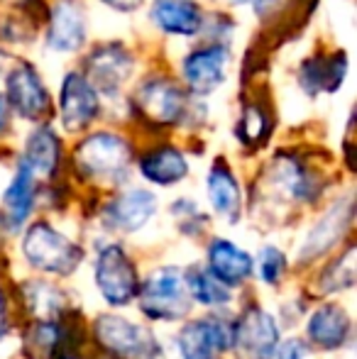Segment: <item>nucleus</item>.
Wrapping results in <instances>:
<instances>
[{"label":"nucleus","mask_w":357,"mask_h":359,"mask_svg":"<svg viewBox=\"0 0 357 359\" xmlns=\"http://www.w3.org/2000/svg\"><path fill=\"white\" fill-rule=\"evenodd\" d=\"M152 18L164 32L172 34H196L203 22L201 8L191 0H157L152 8Z\"/></svg>","instance_id":"nucleus-17"},{"label":"nucleus","mask_w":357,"mask_h":359,"mask_svg":"<svg viewBox=\"0 0 357 359\" xmlns=\"http://www.w3.org/2000/svg\"><path fill=\"white\" fill-rule=\"evenodd\" d=\"M98 115V98L81 74H69L62 83V123L69 133H81Z\"/></svg>","instance_id":"nucleus-10"},{"label":"nucleus","mask_w":357,"mask_h":359,"mask_svg":"<svg viewBox=\"0 0 357 359\" xmlns=\"http://www.w3.org/2000/svg\"><path fill=\"white\" fill-rule=\"evenodd\" d=\"M235 323L220 316H208L203 320H194L181 330L179 350L184 359H210L213 352H223L233 347Z\"/></svg>","instance_id":"nucleus-6"},{"label":"nucleus","mask_w":357,"mask_h":359,"mask_svg":"<svg viewBox=\"0 0 357 359\" xmlns=\"http://www.w3.org/2000/svg\"><path fill=\"white\" fill-rule=\"evenodd\" d=\"M135 108L144 120L154 125H174L181 120L186 108V95L172 81L154 79L149 83L140 86L135 93Z\"/></svg>","instance_id":"nucleus-8"},{"label":"nucleus","mask_w":357,"mask_h":359,"mask_svg":"<svg viewBox=\"0 0 357 359\" xmlns=\"http://www.w3.org/2000/svg\"><path fill=\"white\" fill-rule=\"evenodd\" d=\"M103 3H108L110 8H115V10L130 13V10H137L140 5H142V0H103Z\"/></svg>","instance_id":"nucleus-29"},{"label":"nucleus","mask_w":357,"mask_h":359,"mask_svg":"<svg viewBox=\"0 0 357 359\" xmlns=\"http://www.w3.org/2000/svg\"><path fill=\"white\" fill-rule=\"evenodd\" d=\"M154 213V196L147 191H130L115 198L105 210V217L113 227L123 232H135Z\"/></svg>","instance_id":"nucleus-16"},{"label":"nucleus","mask_w":357,"mask_h":359,"mask_svg":"<svg viewBox=\"0 0 357 359\" xmlns=\"http://www.w3.org/2000/svg\"><path fill=\"white\" fill-rule=\"evenodd\" d=\"M140 171H142L144 179H149L152 184L172 186L184 179L189 166H186V159L179 149L162 147V149H154V151H149L147 156H142Z\"/></svg>","instance_id":"nucleus-20"},{"label":"nucleus","mask_w":357,"mask_h":359,"mask_svg":"<svg viewBox=\"0 0 357 359\" xmlns=\"http://www.w3.org/2000/svg\"><path fill=\"white\" fill-rule=\"evenodd\" d=\"M130 144L110 133L90 135L76 147V166L83 176L100 181H115L130 164Z\"/></svg>","instance_id":"nucleus-2"},{"label":"nucleus","mask_w":357,"mask_h":359,"mask_svg":"<svg viewBox=\"0 0 357 359\" xmlns=\"http://www.w3.org/2000/svg\"><path fill=\"white\" fill-rule=\"evenodd\" d=\"M228 62V52L223 47H206L194 52L184 62V79L194 93H210L215 86H220Z\"/></svg>","instance_id":"nucleus-13"},{"label":"nucleus","mask_w":357,"mask_h":359,"mask_svg":"<svg viewBox=\"0 0 357 359\" xmlns=\"http://www.w3.org/2000/svg\"><path fill=\"white\" fill-rule=\"evenodd\" d=\"M355 284V250L350 247L338 262L325 269L323 274V291H340Z\"/></svg>","instance_id":"nucleus-26"},{"label":"nucleus","mask_w":357,"mask_h":359,"mask_svg":"<svg viewBox=\"0 0 357 359\" xmlns=\"http://www.w3.org/2000/svg\"><path fill=\"white\" fill-rule=\"evenodd\" d=\"M276 359H311V352L304 342H284L276 352Z\"/></svg>","instance_id":"nucleus-28"},{"label":"nucleus","mask_w":357,"mask_h":359,"mask_svg":"<svg viewBox=\"0 0 357 359\" xmlns=\"http://www.w3.org/2000/svg\"><path fill=\"white\" fill-rule=\"evenodd\" d=\"M345 72H348V59H345L343 52L330 59L314 57L301 67V86H304L311 95L318 93V90L333 93V90L340 88V83H343Z\"/></svg>","instance_id":"nucleus-19"},{"label":"nucleus","mask_w":357,"mask_h":359,"mask_svg":"<svg viewBox=\"0 0 357 359\" xmlns=\"http://www.w3.org/2000/svg\"><path fill=\"white\" fill-rule=\"evenodd\" d=\"M350 318L338 306H321L309 320V337L318 347L335 350L348 340Z\"/></svg>","instance_id":"nucleus-18"},{"label":"nucleus","mask_w":357,"mask_h":359,"mask_svg":"<svg viewBox=\"0 0 357 359\" xmlns=\"http://www.w3.org/2000/svg\"><path fill=\"white\" fill-rule=\"evenodd\" d=\"M5 332V303H3V296H0V335Z\"/></svg>","instance_id":"nucleus-31"},{"label":"nucleus","mask_w":357,"mask_h":359,"mask_svg":"<svg viewBox=\"0 0 357 359\" xmlns=\"http://www.w3.org/2000/svg\"><path fill=\"white\" fill-rule=\"evenodd\" d=\"M32 201H34L32 174L22 166V169L18 171V176L13 179V184L8 186V191L3 194V203H5V208H8V215L13 225H20V222L29 215Z\"/></svg>","instance_id":"nucleus-23"},{"label":"nucleus","mask_w":357,"mask_h":359,"mask_svg":"<svg viewBox=\"0 0 357 359\" xmlns=\"http://www.w3.org/2000/svg\"><path fill=\"white\" fill-rule=\"evenodd\" d=\"M140 308L152 320H179L189 311V291L184 276L167 266L149 276L140 291Z\"/></svg>","instance_id":"nucleus-3"},{"label":"nucleus","mask_w":357,"mask_h":359,"mask_svg":"<svg viewBox=\"0 0 357 359\" xmlns=\"http://www.w3.org/2000/svg\"><path fill=\"white\" fill-rule=\"evenodd\" d=\"M100 347L118 359H157L159 345L144 327L118 316H100L95 320Z\"/></svg>","instance_id":"nucleus-4"},{"label":"nucleus","mask_w":357,"mask_h":359,"mask_svg":"<svg viewBox=\"0 0 357 359\" xmlns=\"http://www.w3.org/2000/svg\"><path fill=\"white\" fill-rule=\"evenodd\" d=\"M208 264H210V274L223 286H238L252 274V259H250V255L228 240H215L210 245Z\"/></svg>","instance_id":"nucleus-15"},{"label":"nucleus","mask_w":357,"mask_h":359,"mask_svg":"<svg viewBox=\"0 0 357 359\" xmlns=\"http://www.w3.org/2000/svg\"><path fill=\"white\" fill-rule=\"evenodd\" d=\"M189 291H191V296H194L198 303H203V306H223V303L230 301L228 288L220 284L213 274L201 271V269H191Z\"/></svg>","instance_id":"nucleus-25"},{"label":"nucleus","mask_w":357,"mask_h":359,"mask_svg":"<svg viewBox=\"0 0 357 359\" xmlns=\"http://www.w3.org/2000/svg\"><path fill=\"white\" fill-rule=\"evenodd\" d=\"M59 164V140L52 130H37L25 147V169L29 174H54Z\"/></svg>","instance_id":"nucleus-22"},{"label":"nucleus","mask_w":357,"mask_h":359,"mask_svg":"<svg viewBox=\"0 0 357 359\" xmlns=\"http://www.w3.org/2000/svg\"><path fill=\"white\" fill-rule=\"evenodd\" d=\"M271 133V118L260 103L245 105L243 118L238 123V137L245 147H260Z\"/></svg>","instance_id":"nucleus-24"},{"label":"nucleus","mask_w":357,"mask_h":359,"mask_svg":"<svg viewBox=\"0 0 357 359\" xmlns=\"http://www.w3.org/2000/svg\"><path fill=\"white\" fill-rule=\"evenodd\" d=\"M86 39V22L83 13L76 3L62 0L52 10V25H49V47L57 52H76Z\"/></svg>","instance_id":"nucleus-14"},{"label":"nucleus","mask_w":357,"mask_h":359,"mask_svg":"<svg viewBox=\"0 0 357 359\" xmlns=\"http://www.w3.org/2000/svg\"><path fill=\"white\" fill-rule=\"evenodd\" d=\"M95 284L110 306H125L140 291L137 271L120 247H105L95 262Z\"/></svg>","instance_id":"nucleus-5"},{"label":"nucleus","mask_w":357,"mask_h":359,"mask_svg":"<svg viewBox=\"0 0 357 359\" xmlns=\"http://www.w3.org/2000/svg\"><path fill=\"white\" fill-rule=\"evenodd\" d=\"M22 255L32 266L49 274H69L81 262V250L47 222H34L22 240Z\"/></svg>","instance_id":"nucleus-1"},{"label":"nucleus","mask_w":357,"mask_h":359,"mask_svg":"<svg viewBox=\"0 0 357 359\" xmlns=\"http://www.w3.org/2000/svg\"><path fill=\"white\" fill-rule=\"evenodd\" d=\"M284 271V255L274 247H267V250L260 255V274L267 284H276Z\"/></svg>","instance_id":"nucleus-27"},{"label":"nucleus","mask_w":357,"mask_h":359,"mask_svg":"<svg viewBox=\"0 0 357 359\" xmlns=\"http://www.w3.org/2000/svg\"><path fill=\"white\" fill-rule=\"evenodd\" d=\"M350 220H353V203H350V201H343V203L333 205L328 213L321 217L318 225L311 230V235L306 237L304 247H301V259L309 262V259H316V257L325 255V252L345 235Z\"/></svg>","instance_id":"nucleus-12"},{"label":"nucleus","mask_w":357,"mask_h":359,"mask_svg":"<svg viewBox=\"0 0 357 359\" xmlns=\"http://www.w3.org/2000/svg\"><path fill=\"white\" fill-rule=\"evenodd\" d=\"M8 125V105H5V98H0V130Z\"/></svg>","instance_id":"nucleus-30"},{"label":"nucleus","mask_w":357,"mask_h":359,"mask_svg":"<svg viewBox=\"0 0 357 359\" xmlns=\"http://www.w3.org/2000/svg\"><path fill=\"white\" fill-rule=\"evenodd\" d=\"M208 196L213 208L218 210L223 217H228L230 222L238 220L240 215V205H243V198H240V186L235 181V176L228 171L225 164H215L213 171L208 176Z\"/></svg>","instance_id":"nucleus-21"},{"label":"nucleus","mask_w":357,"mask_h":359,"mask_svg":"<svg viewBox=\"0 0 357 359\" xmlns=\"http://www.w3.org/2000/svg\"><path fill=\"white\" fill-rule=\"evenodd\" d=\"M133 72V59L120 44H105L98 47L86 59V76L83 79L90 83V88H100L105 93H113L128 81Z\"/></svg>","instance_id":"nucleus-9"},{"label":"nucleus","mask_w":357,"mask_h":359,"mask_svg":"<svg viewBox=\"0 0 357 359\" xmlns=\"http://www.w3.org/2000/svg\"><path fill=\"white\" fill-rule=\"evenodd\" d=\"M8 100L27 120H39L49 113L47 88L32 67H20L8 76Z\"/></svg>","instance_id":"nucleus-11"},{"label":"nucleus","mask_w":357,"mask_h":359,"mask_svg":"<svg viewBox=\"0 0 357 359\" xmlns=\"http://www.w3.org/2000/svg\"><path fill=\"white\" fill-rule=\"evenodd\" d=\"M233 345L243 359H267L279 345V327L269 313L250 308L243 313L233 332Z\"/></svg>","instance_id":"nucleus-7"}]
</instances>
